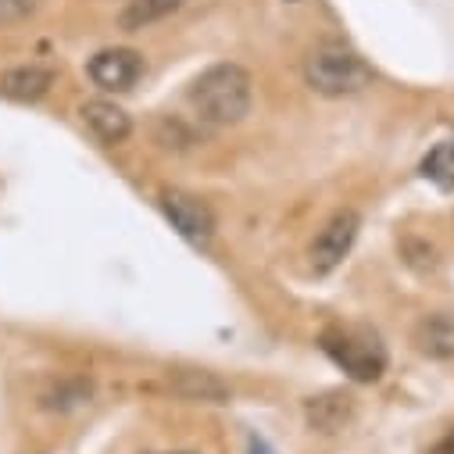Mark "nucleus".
<instances>
[{"mask_svg":"<svg viewBox=\"0 0 454 454\" xmlns=\"http://www.w3.org/2000/svg\"><path fill=\"white\" fill-rule=\"evenodd\" d=\"M179 8H183V0H126V8L119 15V26L137 33V29H147V26L168 19Z\"/></svg>","mask_w":454,"mask_h":454,"instance_id":"4468645a","label":"nucleus"},{"mask_svg":"<svg viewBox=\"0 0 454 454\" xmlns=\"http://www.w3.org/2000/svg\"><path fill=\"white\" fill-rule=\"evenodd\" d=\"M411 344L426 358H436V362L454 358V311H433V315L419 318Z\"/></svg>","mask_w":454,"mask_h":454,"instance_id":"6e6552de","label":"nucleus"},{"mask_svg":"<svg viewBox=\"0 0 454 454\" xmlns=\"http://www.w3.org/2000/svg\"><path fill=\"white\" fill-rule=\"evenodd\" d=\"M79 115H82L86 129L104 144H122L133 133V119L126 115V107L111 104V100H86L79 107Z\"/></svg>","mask_w":454,"mask_h":454,"instance_id":"0eeeda50","label":"nucleus"},{"mask_svg":"<svg viewBox=\"0 0 454 454\" xmlns=\"http://www.w3.org/2000/svg\"><path fill=\"white\" fill-rule=\"evenodd\" d=\"M86 75L104 93H126L144 75V54H137L133 47H104L90 58Z\"/></svg>","mask_w":454,"mask_h":454,"instance_id":"423d86ee","label":"nucleus"},{"mask_svg":"<svg viewBox=\"0 0 454 454\" xmlns=\"http://www.w3.org/2000/svg\"><path fill=\"white\" fill-rule=\"evenodd\" d=\"M251 454H276V450H272V447H269L265 440H258V436H251Z\"/></svg>","mask_w":454,"mask_h":454,"instance_id":"dca6fc26","label":"nucleus"},{"mask_svg":"<svg viewBox=\"0 0 454 454\" xmlns=\"http://www.w3.org/2000/svg\"><path fill=\"white\" fill-rule=\"evenodd\" d=\"M358 230H362V215H358L355 207L336 211V215L322 225V230H318V237L311 240V247H308L311 269H315L318 276L333 272L340 262L351 254V247H355V240H358Z\"/></svg>","mask_w":454,"mask_h":454,"instance_id":"20e7f679","label":"nucleus"},{"mask_svg":"<svg viewBox=\"0 0 454 454\" xmlns=\"http://www.w3.org/2000/svg\"><path fill=\"white\" fill-rule=\"evenodd\" d=\"M322 351L333 358L351 380L372 383L387 372V348L380 344V336L362 325H340L322 333Z\"/></svg>","mask_w":454,"mask_h":454,"instance_id":"7ed1b4c3","label":"nucleus"},{"mask_svg":"<svg viewBox=\"0 0 454 454\" xmlns=\"http://www.w3.org/2000/svg\"><path fill=\"white\" fill-rule=\"evenodd\" d=\"M161 211H165V218L172 222V230L186 244H193V247H207L211 244V237H215V215H211V207L200 197H193L186 190H165L161 193Z\"/></svg>","mask_w":454,"mask_h":454,"instance_id":"39448f33","label":"nucleus"},{"mask_svg":"<svg viewBox=\"0 0 454 454\" xmlns=\"http://www.w3.org/2000/svg\"><path fill=\"white\" fill-rule=\"evenodd\" d=\"M165 387L183 397V401H207V404H222V401H230V387H225L215 372H193V369H179L165 380Z\"/></svg>","mask_w":454,"mask_h":454,"instance_id":"9b49d317","label":"nucleus"},{"mask_svg":"<svg viewBox=\"0 0 454 454\" xmlns=\"http://www.w3.org/2000/svg\"><path fill=\"white\" fill-rule=\"evenodd\" d=\"M33 8H36V0H0V22L26 19Z\"/></svg>","mask_w":454,"mask_h":454,"instance_id":"2eb2a0df","label":"nucleus"},{"mask_svg":"<svg viewBox=\"0 0 454 454\" xmlns=\"http://www.w3.org/2000/svg\"><path fill=\"white\" fill-rule=\"evenodd\" d=\"M93 397V387L86 380H54L40 390V408L47 411H72L82 408Z\"/></svg>","mask_w":454,"mask_h":454,"instance_id":"ddd939ff","label":"nucleus"},{"mask_svg":"<svg viewBox=\"0 0 454 454\" xmlns=\"http://www.w3.org/2000/svg\"><path fill=\"white\" fill-rule=\"evenodd\" d=\"M304 419L311 429L318 433H336L344 429L351 419H355V397L344 394V390H329V394H318L304 404Z\"/></svg>","mask_w":454,"mask_h":454,"instance_id":"1a4fd4ad","label":"nucleus"},{"mask_svg":"<svg viewBox=\"0 0 454 454\" xmlns=\"http://www.w3.org/2000/svg\"><path fill=\"white\" fill-rule=\"evenodd\" d=\"M419 172H422V179L433 183L436 190H443V193L454 190V133L429 147V154L422 158Z\"/></svg>","mask_w":454,"mask_h":454,"instance_id":"f8f14e48","label":"nucleus"},{"mask_svg":"<svg viewBox=\"0 0 454 454\" xmlns=\"http://www.w3.org/2000/svg\"><path fill=\"white\" fill-rule=\"evenodd\" d=\"M304 82L318 97H355L372 86V68L362 54L340 43H325L304 58Z\"/></svg>","mask_w":454,"mask_h":454,"instance_id":"f03ea898","label":"nucleus"},{"mask_svg":"<svg viewBox=\"0 0 454 454\" xmlns=\"http://www.w3.org/2000/svg\"><path fill=\"white\" fill-rule=\"evenodd\" d=\"M186 100L193 107V115L207 126H237L251 115L254 107V79L247 68L233 65V61H222L211 65L207 72H200L190 90Z\"/></svg>","mask_w":454,"mask_h":454,"instance_id":"f257e3e1","label":"nucleus"},{"mask_svg":"<svg viewBox=\"0 0 454 454\" xmlns=\"http://www.w3.org/2000/svg\"><path fill=\"white\" fill-rule=\"evenodd\" d=\"M51 86H54V72L43 65H19V68H8L0 75V93L8 100H19V104L47 97Z\"/></svg>","mask_w":454,"mask_h":454,"instance_id":"9d476101","label":"nucleus"},{"mask_svg":"<svg viewBox=\"0 0 454 454\" xmlns=\"http://www.w3.org/2000/svg\"><path fill=\"white\" fill-rule=\"evenodd\" d=\"M158 454H197V450H158Z\"/></svg>","mask_w":454,"mask_h":454,"instance_id":"a211bd4d","label":"nucleus"},{"mask_svg":"<svg viewBox=\"0 0 454 454\" xmlns=\"http://www.w3.org/2000/svg\"><path fill=\"white\" fill-rule=\"evenodd\" d=\"M436 454H454V436H447L443 443H440V450Z\"/></svg>","mask_w":454,"mask_h":454,"instance_id":"f3484780","label":"nucleus"}]
</instances>
